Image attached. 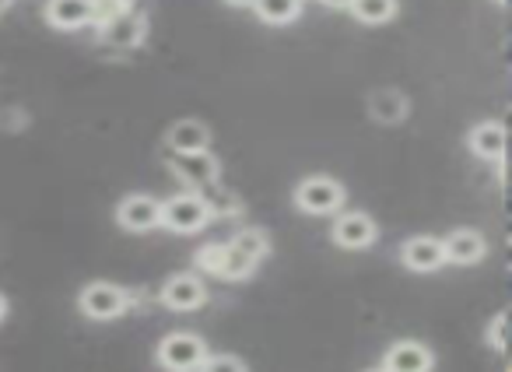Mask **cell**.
Listing matches in <instances>:
<instances>
[{
  "mask_svg": "<svg viewBox=\"0 0 512 372\" xmlns=\"http://www.w3.org/2000/svg\"><path fill=\"white\" fill-rule=\"evenodd\" d=\"M197 267L221 281H246L253 274V260L246 257L242 250H235L232 243H207L197 250Z\"/></svg>",
  "mask_w": 512,
  "mask_h": 372,
  "instance_id": "obj_1",
  "label": "cell"
},
{
  "mask_svg": "<svg viewBox=\"0 0 512 372\" xmlns=\"http://www.w3.org/2000/svg\"><path fill=\"white\" fill-rule=\"evenodd\" d=\"M295 204L306 215H334L344 208V186L334 176H309L295 186Z\"/></svg>",
  "mask_w": 512,
  "mask_h": 372,
  "instance_id": "obj_2",
  "label": "cell"
},
{
  "mask_svg": "<svg viewBox=\"0 0 512 372\" xmlns=\"http://www.w3.org/2000/svg\"><path fill=\"white\" fill-rule=\"evenodd\" d=\"M211 222V204L197 194H176L169 201H162V222L165 229L172 232H200L204 225Z\"/></svg>",
  "mask_w": 512,
  "mask_h": 372,
  "instance_id": "obj_3",
  "label": "cell"
},
{
  "mask_svg": "<svg viewBox=\"0 0 512 372\" xmlns=\"http://www.w3.org/2000/svg\"><path fill=\"white\" fill-rule=\"evenodd\" d=\"M78 306L88 320H116L120 313H127L130 299L120 285H113V281H92V285L81 288Z\"/></svg>",
  "mask_w": 512,
  "mask_h": 372,
  "instance_id": "obj_4",
  "label": "cell"
},
{
  "mask_svg": "<svg viewBox=\"0 0 512 372\" xmlns=\"http://www.w3.org/2000/svg\"><path fill=\"white\" fill-rule=\"evenodd\" d=\"M207 358V344L197 334H169L158 344V362L169 372H197Z\"/></svg>",
  "mask_w": 512,
  "mask_h": 372,
  "instance_id": "obj_5",
  "label": "cell"
},
{
  "mask_svg": "<svg viewBox=\"0 0 512 372\" xmlns=\"http://www.w3.org/2000/svg\"><path fill=\"white\" fill-rule=\"evenodd\" d=\"M116 222H120L127 232L158 229V222H162V201H155V197H148V194L123 197L120 208H116Z\"/></svg>",
  "mask_w": 512,
  "mask_h": 372,
  "instance_id": "obj_6",
  "label": "cell"
},
{
  "mask_svg": "<svg viewBox=\"0 0 512 372\" xmlns=\"http://www.w3.org/2000/svg\"><path fill=\"white\" fill-rule=\"evenodd\" d=\"M379 229L376 222H372L369 215H362V211H348V215H337L334 222V243L341 246V250H369L372 243H376Z\"/></svg>",
  "mask_w": 512,
  "mask_h": 372,
  "instance_id": "obj_7",
  "label": "cell"
},
{
  "mask_svg": "<svg viewBox=\"0 0 512 372\" xmlns=\"http://www.w3.org/2000/svg\"><path fill=\"white\" fill-rule=\"evenodd\" d=\"M162 302L169 309H176V313H193V309H200L207 302V288L193 274H176V278L165 281Z\"/></svg>",
  "mask_w": 512,
  "mask_h": 372,
  "instance_id": "obj_8",
  "label": "cell"
},
{
  "mask_svg": "<svg viewBox=\"0 0 512 372\" xmlns=\"http://www.w3.org/2000/svg\"><path fill=\"white\" fill-rule=\"evenodd\" d=\"M400 260H404L407 271L414 274H428V271H439L446 264V253H442V239L435 236H414L404 243L400 250Z\"/></svg>",
  "mask_w": 512,
  "mask_h": 372,
  "instance_id": "obj_9",
  "label": "cell"
},
{
  "mask_svg": "<svg viewBox=\"0 0 512 372\" xmlns=\"http://www.w3.org/2000/svg\"><path fill=\"white\" fill-rule=\"evenodd\" d=\"M386 372H432L435 355L421 341H397L383 358Z\"/></svg>",
  "mask_w": 512,
  "mask_h": 372,
  "instance_id": "obj_10",
  "label": "cell"
},
{
  "mask_svg": "<svg viewBox=\"0 0 512 372\" xmlns=\"http://www.w3.org/2000/svg\"><path fill=\"white\" fill-rule=\"evenodd\" d=\"M442 253H446V264H477L488 253V243L477 229H453L442 239Z\"/></svg>",
  "mask_w": 512,
  "mask_h": 372,
  "instance_id": "obj_11",
  "label": "cell"
},
{
  "mask_svg": "<svg viewBox=\"0 0 512 372\" xmlns=\"http://www.w3.org/2000/svg\"><path fill=\"white\" fill-rule=\"evenodd\" d=\"M172 172L193 186H211L221 176V165L211 151H190V155L172 158Z\"/></svg>",
  "mask_w": 512,
  "mask_h": 372,
  "instance_id": "obj_12",
  "label": "cell"
},
{
  "mask_svg": "<svg viewBox=\"0 0 512 372\" xmlns=\"http://www.w3.org/2000/svg\"><path fill=\"white\" fill-rule=\"evenodd\" d=\"M148 36V22L137 11H123L120 18H113L109 25H102V43L120 46V50H134L141 46V39Z\"/></svg>",
  "mask_w": 512,
  "mask_h": 372,
  "instance_id": "obj_13",
  "label": "cell"
},
{
  "mask_svg": "<svg viewBox=\"0 0 512 372\" xmlns=\"http://www.w3.org/2000/svg\"><path fill=\"white\" fill-rule=\"evenodd\" d=\"M46 22L60 32H78L92 25V0H50L46 4Z\"/></svg>",
  "mask_w": 512,
  "mask_h": 372,
  "instance_id": "obj_14",
  "label": "cell"
},
{
  "mask_svg": "<svg viewBox=\"0 0 512 372\" xmlns=\"http://www.w3.org/2000/svg\"><path fill=\"white\" fill-rule=\"evenodd\" d=\"M467 144H470V151H474L477 158H484V162H502V155H505V127L498 120L477 123V127L470 130Z\"/></svg>",
  "mask_w": 512,
  "mask_h": 372,
  "instance_id": "obj_15",
  "label": "cell"
},
{
  "mask_svg": "<svg viewBox=\"0 0 512 372\" xmlns=\"http://www.w3.org/2000/svg\"><path fill=\"white\" fill-rule=\"evenodd\" d=\"M169 148L176 155H190V151H207L211 148V130L200 120H179L169 130Z\"/></svg>",
  "mask_w": 512,
  "mask_h": 372,
  "instance_id": "obj_16",
  "label": "cell"
},
{
  "mask_svg": "<svg viewBox=\"0 0 512 372\" xmlns=\"http://www.w3.org/2000/svg\"><path fill=\"white\" fill-rule=\"evenodd\" d=\"M256 18L267 25H292L302 11V0H253Z\"/></svg>",
  "mask_w": 512,
  "mask_h": 372,
  "instance_id": "obj_17",
  "label": "cell"
},
{
  "mask_svg": "<svg viewBox=\"0 0 512 372\" xmlns=\"http://www.w3.org/2000/svg\"><path fill=\"white\" fill-rule=\"evenodd\" d=\"M348 11L362 25H386L397 15V0H351Z\"/></svg>",
  "mask_w": 512,
  "mask_h": 372,
  "instance_id": "obj_18",
  "label": "cell"
},
{
  "mask_svg": "<svg viewBox=\"0 0 512 372\" xmlns=\"http://www.w3.org/2000/svg\"><path fill=\"white\" fill-rule=\"evenodd\" d=\"M372 116L383 123H397L407 116V99L400 92H379L376 99H372Z\"/></svg>",
  "mask_w": 512,
  "mask_h": 372,
  "instance_id": "obj_19",
  "label": "cell"
},
{
  "mask_svg": "<svg viewBox=\"0 0 512 372\" xmlns=\"http://www.w3.org/2000/svg\"><path fill=\"white\" fill-rule=\"evenodd\" d=\"M232 246L246 253L253 264H260V260L271 253V239H267V232H260V229H242L239 236L232 239Z\"/></svg>",
  "mask_w": 512,
  "mask_h": 372,
  "instance_id": "obj_20",
  "label": "cell"
},
{
  "mask_svg": "<svg viewBox=\"0 0 512 372\" xmlns=\"http://www.w3.org/2000/svg\"><path fill=\"white\" fill-rule=\"evenodd\" d=\"M127 8V0H92V22L95 25H109L113 18H120Z\"/></svg>",
  "mask_w": 512,
  "mask_h": 372,
  "instance_id": "obj_21",
  "label": "cell"
},
{
  "mask_svg": "<svg viewBox=\"0 0 512 372\" xmlns=\"http://www.w3.org/2000/svg\"><path fill=\"white\" fill-rule=\"evenodd\" d=\"M200 372H249V369H246V362L235 355H207Z\"/></svg>",
  "mask_w": 512,
  "mask_h": 372,
  "instance_id": "obj_22",
  "label": "cell"
},
{
  "mask_svg": "<svg viewBox=\"0 0 512 372\" xmlns=\"http://www.w3.org/2000/svg\"><path fill=\"white\" fill-rule=\"evenodd\" d=\"M505 320H509V316L498 313L495 320H491V327H488V341H491V348H498V351L505 348Z\"/></svg>",
  "mask_w": 512,
  "mask_h": 372,
  "instance_id": "obj_23",
  "label": "cell"
},
{
  "mask_svg": "<svg viewBox=\"0 0 512 372\" xmlns=\"http://www.w3.org/2000/svg\"><path fill=\"white\" fill-rule=\"evenodd\" d=\"M320 4H327V8H337V11H348L351 0H320Z\"/></svg>",
  "mask_w": 512,
  "mask_h": 372,
  "instance_id": "obj_24",
  "label": "cell"
},
{
  "mask_svg": "<svg viewBox=\"0 0 512 372\" xmlns=\"http://www.w3.org/2000/svg\"><path fill=\"white\" fill-rule=\"evenodd\" d=\"M225 4H235V8H253V0H225Z\"/></svg>",
  "mask_w": 512,
  "mask_h": 372,
  "instance_id": "obj_25",
  "label": "cell"
},
{
  "mask_svg": "<svg viewBox=\"0 0 512 372\" xmlns=\"http://www.w3.org/2000/svg\"><path fill=\"white\" fill-rule=\"evenodd\" d=\"M4 316H8V299L0 295V320H4Z\"/></svg>",
  "mask_w": 512,
  "mask_h": 372,
  "instance_id": "obj_26",
  "label": "cell"
},
{
  "mask_svg": "<svg viewBox=\"0 0 512 372\" xmlns=\"http://www.w3.org/2000/svg\"><path fill=\"white\" fill-rule=\"evenodd\" d=\"M495 4H498V8H505V4H509V0H495Z\"/></svg>",
  "mask_w": 512,
  "mask_h": 372,
  "instance_id": "obj_27",
  "label": "cell"
},
{
  "mask_svg": "<svg viewBox=\"0 0 512 372\" xmlns=\"http://www.w3.org/2000/svg\"><path fill=\"white\" fill-rule=\"evenodd\" d=\"M369 372H386V369H369Z\"/></svg>",
  "mask_w": 512,
  "mask_h": 372,
  "instance_id": "obj_28",
  "label": "cell"
}]
</instances>
